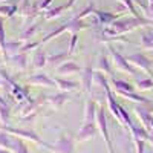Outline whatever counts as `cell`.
Returning <instances> with one entry per match:
<instances>
[{"instance_id": "42", "label": "cell", "mask_w": 153, "mask_h": 153, "mask_svg": "<svg viewBox=\"0 0 153 153\" xmlns=\"http://www.w3.org/2000/svg\"><path fill=\"white\" fill-rule=\"evenodd\" d=\"M0 153H12L11 150H8V149H3V147H0Z\"/></svg>"}, {"instance_id": "39", "label": "cell", "mask_w": 153, "mask_h": 153, "mask_svg": "<svg viewBox=\"0 0 153 153\" xmlns=\"http://www.w3.org/2000/svg\"><path fill=\"white\" fill-rule=\"evenodd\" d=\"M37 3H38V6H40V9H45L46 11L49 8V5L52 3V0H38Z\"/></svg>"}, {"instance_id": "12", "label": "cell", "mask_w": 153, "mask_h": 153, "mask_svg": "<svg viewBox=\"0 0 153 153\" xmlns=\"http://www.w3.org/2000/svg\"><path fill=\"white\" fill-rule=\"evenodd\" d=\"M55 83H57V87L60 89L61 92H74V91H78V89L81 87L80 83L71 81V80H66V78H61V76H57Z\"/></svg>"}, {"instance_id": "20", "label": "cell", "mask_w": 153, "mask_h": 153, "mask_svg": "<svg viewBox=\"0 0 153 153\" xmlns=\"http://www.w3.org/2000/svg\"><path fill=\"white\" fill-rule=\"evenodd\" d=\"M95 16L98 19V22L101 25H106V26H109L110 23H113L115 20H117V16L112 14V12H104V11H95Z\"/></svg>"}, {"instance_id": "3", "label": "cell", "mask_w": 153, "mask_h": 153, "mask_svg": "<svg viewBox=\"0 0 153 153\" xmlns=\"http://www.w3.org/2000/svg\"><path fill=\"white\" fill-rule=\"evenodd\" d=\"M97 126H98V130L103 136L104 143L107 146V152L109 153H115L113 150V143L110 139V133H109V127H107V121H106V115H104V107L100 106L98 109V115H97Z\"/></svg>"}, {"instance_id": "24", "label": "cell", "mask_w": 153, "mask_h": 153, "mask_svg": "<svg viewBox=\"0 0 153 153\" xmlns=\"http://www.w3.org/2000/svg\"><path fill=\"white\" fill-rule=\"evenodd\" d=\"M112 84H113V91L133 92V87H132V84H129L127 81H123V80H118V78H113V80H112Z\"/></svg>"}, {"instance_id": "38", "label": "cell", "mask_w": 153, "mask_h": 153, "mask_svg": "<svg viewBox=\"0 0 153 153\" xmlns=\"http://www.w3.org/2000/svg\"><path fill=\"white\" fill-rule=\"evenodd\" d=\"M135 144H136V153H144V141L139 138H133Z\"/></svg>"}, {"instance_id": "25", "label": "cell", "mask_w": 153, "mask_h": 153, "mask_svg": "<svg viewBox=\"0 0 153 153\" xmlns=\"http://www.w3.org/2000/svg\"><path fill=\"white\" fill-rule=\"evenodd\" d=\"M94 83H95L97 86H100L101 89H104V94H106V91H109V89H110V84H109L107 78L104 76V74H101V72H95V75H94Z\"/></svg>"}, {"instance_id": "34", "label": "cell", "mask_w": 153, "mask_h": 153, "mask_svg": "<svg viewBox=\"0 0 153 153\" xmlns=\"http://www.w3.org/2000/svg\"><path fill=\"white\" fill-rule=\"evenodd\" d=\"M95 11H97V9H95V5H94V3H91L87 8H84L81 12H78V14H76L75 17H76V19H84L86 16H89L91 12H95Z\"/></svg>"}, {"instance_id": "23", "label": "cell", "mask_w": 153, "mask_h": 153, "mask_svg": "<svg viewBox=\"0 0 153 153\" xmlns=\"http://www.w3.org/2000/svg\"><path fill=\"white\" fill-rule=\"evenodd\" d=\"M69 57V52H61V54H57V55H52V57H48V65L54 66V68H58L61 63H65Z\"/></svg>"}, {"instance_id": "33", "label": "cell", "mask_w": 153, "mask_h": 153, "mask_svg": "<svg viewBox=\"0 0 153 153\" xmlns=\"http://www.w3.org/2000/svg\"><path fill=\"white\" fill-rule=\"evenodd\" d=\"M31 9H32V3H31V0H23L22 6H19V12H20L22 16H25V17H28V16H29Z\"/></svg>"}, {"instance_id": "21", "label": "cell", "mask_w": 153, "mask_h": 153, "mask_svg": "<svg viewBox=\"0 0 153 153\" xmlns=\"http://www.w3.org/2000/svg\"><path fill=\"white\" fill-rule=\"evenodd\" d=\"M135 112H136V115L139 117V120H141V123H144L146 129L152 130V121H153V118L150 117V113L146 109H143V107H136Z\"/></svg>"}, {"instance_id": "13", "label": "cell", "mask_w": 153, "mask_h": 153, "mask_svg": "<svg viewBox=\"0 0 153 153\" xmlns=\"http://www.w3.org/2000/svg\"><path fill=\"white\" fill-rule=\"evenodd\" d=\"M9 60L19 71H25L28 68V52H19L16 55L9 57Z\"/></svg>"}, {"instance_id": "1", "label": "cell", "mask_w": 153, "mask_h": 153, "mask_svg": "<svg viewBox=\"0 0 153 153\" xmlns=\"http://www.w3.org/2000/svg\"><path fill=\"white\" fill-rule=\"evenodd\" d=\"M0 130H5V132L14 135V136L28 139V141H32V143H35V144H40V146H43V147H46V149H49V150L52 149V144L43 141V139L38 136L34 130H31V129H22V127H20V129H17V127H11V126H2V127H0Z\"/></svg>"}, {"instance_id": "27", "label": "cell", "mask_w": 153, "mask_h": 153, "mask_svg": "<svg viewBox=\"0 0 153 153\" xmlns=\"http://www.w3.org/2000/svg\"><path fill=\"white\" fill-rule=\"evenodd\" d=\"M98 69H100L101 72H104V74H112L110 61H109V58H107L104 54H101L100 58H98Z\"/></svg>"}, {"instance_id": "14", "label": "cell", "mask_w": 153, "mask_h": 153, "mask_svg": "<svg viewBox=\"0 0 153 153\" xmlns=\"http://www.w3.org/2000/svg\"><path fill=\"white\" fill-rule=\"evenodd\" d=\"M66 28H68V31H69V32H72V34H78L80 31H83V29L89 28V23H84L81 19L74 17V19H71V20L66 23Z\"/></svg>"}, {"instance_id": "30", "label": "cell", "mask_w": 153, "mask_h": 153, "mask_svg": "<svg viewBox=\"0 0 153 153\" xmlns=\"http://www.w3.org/2000/svg\"><path fill=\"white\" fill-rule=\"evenodd\" d=\"M37 31H38V25H37V23H32V25H29V26L23 31V34H22L20 38H22L23 42H28L31 37H34V34H35Z\"/></svg>"}, {"instance_id": "5", "label": "cell", "mask_w": 153, "mask_h": 153, "mask_svg": "<svg viewBox=\"0 0 153 153\" xmlns=\"http://www.w3.org/2000/svg\"><path fill=\"white\" fill-rule=\"evenodd\" d=\"M98 132H100L98 126L95 123H92V124H83L81 129L78 130V133H76L75 139L78 143H84V141H89V139H94Z\"/></svg>"}, {"instance_id": "15", "label": "cell", "mask_w": 153, "mask_h": 153, "mask_svg": "<svg viewBox=\"0 0 153 153\" xmlns=\"http://www.w3.org/2000/svg\"><path fill=\"white\" fill-rule=\"evenodd\" d=\"M83 69L80 68V65H76L75 61H65L57 68V72L58 74H76V72H81Z\"/></svg>"}, {"instance_id": "40", "label": "cell", "mask_w": 153, "mask_h": 153, "mask_svg": "<svg viewBox=\"0 0 153 153\" xmlns=\"http://www.w3.org/2000/svg\"><path fill=\"white\" fill-rule=\"evenodd\" d=\"M152 81L150 80H143V81H138V87L139 89H150Z\"/></svg>"}, {"instance_id": "19", "label": "cell", "mask_w": 153, "mask_h": 153, "mask_svg": "<svg viewBox=\"0 0 153 153\" xmlns=\"http://www.w3.org/2000/svg\"><path fill=\"white\" fill-rule=\"evenodd\" d=\"M12 153H31L26 147V144H25V141L22 138L19 136H14V139H12V146L9 149Z\"/></svg>"}, {"instance_id": "18", "label": "cell", "mask_w": 153, "mask_h": 153, "mask_svg": "<svg viewBox=\"0 0 153 153\" xmlns=\"http://www.w3.org/2000/svg\"><path fill=\"white\" fill-rule=\"evenodd\" d=\"M48 65V55L43 52V51H37L32 57V68L35 69H42Z\"/></svg>"}, {"instance_id": "9", "label": "cell", "mask_w": 153, "mask_h": 153, "mask_svg": "<svg viewBox=\"0 0 153 153\" xmlns=\"http://www.w3.org/2000/svg\"><path fill=\"white\" fill-rule=\"evenodd\" d=\"M106 98H107V106H109V110L110 113L113 115V118L117 120L120 124H124L123 123V117H121V106L117 103V100H115L112 91L109 89V91H106Z\"/></svg>"}, {"instance_id": "2", "label": "cell", "mask_w": 153, "mask_h": 153, "mask_svg": "<svg viewBox=\"0 0 153 153\" xmlns=\"http://www.w3.org/2000/svg\"><path fill=\"white\" fill-rule=\"evenodd\" d=\"M141 23V19H126V20H115L113 23H110L109 26L104 28V32L115 37V35H120L123 32L127 31H132L133 28H136L138 25Z\"/></svg>"}, {"instance_id": "29", "label": "cell", "mask_w": 153, "mask_h": 153, "mask_svg": "<svg viewBox=\"0 0 153 153\" xmlns=\"http://www.w3.org/2000/svg\"><path fill=\"white\" fill-rule=\"evenodd\" d=\"M115 94L117 95H121L127 100H132V101H138V103H147V100L141 95H136L135 92H123V91H115Z\"/></svg>"}, {"instance_id": "28", "label": "cell", "mask_w": 153, "mask_h": 153, "mask_svg": "<svg viewBox=\"0 0 153 153\" xmlns=\"http://www.w3.org/2000/svg\"><path fill=\"white\" fill-rule=\"evenodd\" d=\"M12 139H14V135H11L5 130L0 132V147H3V149H11L12 146Z\"/></svg>"}, {"instance_id": "4", "label": "cell", "mask_w": 153, "mask_h": 153, "mask_svg": "<svg viewBox=\"0 0 153 153\" xmlns=\"http://www.w3.org/2000/svg\"><path fill=\"white\" fill-rule=\"evenodd\" d=\"M51 152H54V153H75L74 139L71 136H68V135H61L52 144Z\"/></svg>"}, {"instance_id": "16", "label": "cell", "mask_w": 153, "mask_h": 153, "mask_svg": "<svg viewBox=\"0 0 153 153\" xmlns=\"http://www.w3.org/2000/svg\"><path fill=\"white\" fill-rule=\"evenodd\" d=\"M127 60H129L132 65H135V66H138V68H141V69H144V71H149V68H150L149 58H146V57L141 55V54H133V55H130Z\"/></svg>"}, {"instance_id": "6", "label": "cell", "mask_w": 153, "mask_h": 153, "mask_svg": "<svg viewBox=\"0 0 153 153\" xmlns=\"http://www.w3.org/2000/svg\"><path fill=\"white\" fill-rule=\"evenodd\" d=\"M107 48H109V52L112 54V57H113V60H115V65H117L118 69H121V71H124V72H129V74H135V69L130 66L129 60L124 58L120 52H117V51H115L110 45H109Z\"/></svg>"}, {"instance_id": "10", "label": "cell", "mask_w": 153, "mask_h": 153, "mask_svg": "<svg viewBox=\"0 0 153 153\" xmlns=\"http://www.w3.org/2000/svg\"><path fill=\"white\" fill-rule=\"evenodd\" d=\"M28 83L34 86H45V87H55V78H51L48 74H35L28 78Z\"/></svg>"}, {"instance_id": "41", "label": "cell", "mask_w": 153, "mask_h": 153, "mask_svg": "<svg viewBox=\"0 0 153 153\" xmlns=\"http://www.w3.org/2000/svg\"><path fill=\"white\" fill-rule=\"evenodd\" d=\"M75 2H76V0H69V2L66 3V6H68V9H71V8L74 6V3H75Z\"/></svg>"}, {"instance_id": "17", "label": "cell", "mask_w": 153, "mask_h": 153, "mask_svg": "<svg viewBox=\"0 0 153 153\" xmlns=\"http://www.w3.org/2000/svg\"><path fill=\"white\" fill-rule=\"evenodd\" d=\"M0 123H2V126H9L11 123V107L8 106L6 101L0 103Z\"/></svg>"}, {"instance_id": "22", "label": "cell", "mask_w": 153, "mask_h": 153, "mask_svg": "<svg viewBox=\"0 0 153 153\" xmlns=\"http://www.w3.org/2000/svg\"><path fill=\"white\" fill-rule=\"evenodd\" d=\"M22 49V45L19 42H6V46H5V52H3V57H12L20 52Z\"/></svg>"}, {"instance_id": "35", "label": "cell", "mask_w": 153, "mask_h": 153, "mask_svg": "<svg viewBox=\"0 0 153 153\" xmlns=\"http://www.w3.org/2000/svg\"><path fill=\"white\" fill-rule=\"evenodd\" d=\"M42 45V42H28V43H25L22 45V49H20V52H28V51L31 49H35Z\"/></svg>"}, {"instance_id": "8", "label": "cell", "mask_w": 153, "mask_h": 153, "mask_svg": "<svg viewBox=\"0 0 153 153\" xmlns=\"http://www.w3.org/2000/svg\"><path fill=\"white\" fill-rule=\"evenodd\" d=\"M100 106L95 103L94 100H87L86 106H84V123L83 124H92L97 121V115H98Z\"/></svg>"}, {"instance_id": "36", "label": "cell", "mask_w": 153, "mask_h": 153, "mask_svg": "<svg viewBox=\"0 0 153 153\" xmlns=\"http://www.w3.org/2000/svg\"><path fill=\"white\" fill-rule=\"evenodd\" d=\"M76 43H78V34H72L71 35V42H69V55L75 52V48H76Z\"/></svg>"}, {"instance_id": "31", "label": "cell", "mask_w": 153, "mask_h": 153, "mask_svg": "<svg viewBox=\"0 0 153 153\" xmlns=\"http://www.w3.org/2000/svg\"><path fill=\"white\" fill-rule=\"evenodd\" d=\"M19 11V6L17 5H2L0 6V14L2 16H6V17H12Z\"/></svg>"}, {"instance_id": "37", "label": "cell", "mask_w": 153, "mask_h": 153, "mask_svg": "<svg viewBox=\"0 0 153 153\" xmlns=\"http://www.w3.org/2000/svg\"><path fill=\"white\" fill-rule=\"evenodd\" d=\"M121 2H123V3H124L127 8L130 9V12H132V14H133L135 17H138V19H139V14L136 12V9H135V5H133V0H121Z\"/></svg>"}, {"instance_id": "7", "label": "cell", "mask_w": 153, "mask_h": 153, "mask_svg": "<svg viewBox=\"0 0 153 153\" xmlns=\"http://www.w3.org/2000/svg\"><path fill=\"white\" fill-rule=\"evenodd\" d=\"M94 69L91 66H84L83 71H81V89L84 92H92V86H94Z\"/></svg>"}, {"instance_id": "32", "label": "cell", "mask_w": 153, "mask_h": 153, "mask_svg": "<svg viewBox=\"0 0 153 153\" xmlns=\"http://www.w3.org/2000/svg\"><path fill=\"white\" fill-rule=\"evenodd\" d=\"M5 46H6V32H5V25L3 19L0 17V52H5Z\"/></svg>"}, {"instance_id": "26", "label": "cell", "mask_w": 153, "mask_h": 153, "mask_svg": "<svg viewBox=\"0 0 153 153\" xmlns=\"http://www.w3.org/2000/svg\"><path fill=\"white\" fill-rule=\"evenodd\" d=\"M68 6L63 5V6H57V8H52V9H46L45 11V19L46 20H51V19H55V17H60L63 14V11H66Z\"/></svg>"}, {"instance_id": "11", "label": "cell", "mask_w": 153, "mask_h": 153, "mask_svg": "<svg viewBox=\"0 0 153 153\" xmlns=\"http://www.w3.org/2000/svg\"><path fill=\"white\" fill-rule=\"evenodd\" d=\"M69 92H60V94H55V95H51V97H46L48 100V103L52 106L55 110L61 109L63 104H66L68 101H69Z\"/></svg>"}, {"instance_id": "43", "label": "cell", "mask_w": 153, "mask_h": 153, "mask_svg": "<svg viewBox=\"0 0 153 153\" xmlns=\"http://www.w3.org/2000/svg\"><path fill=\"white\" fill-rule=\"evenodd\" d=\"M0 126H2V123H0Z\"/></svg>"}]
</instances>
